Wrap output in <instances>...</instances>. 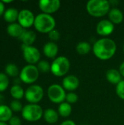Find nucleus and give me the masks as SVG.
Here are the masks:
<instances>
[{"instance_id":"58836bf2","label":"nucleus","mask_w":124,"mask_h":125,"mask_svg":"<svg viewBox=\"0 0 124 125\" xmlns=\"http://www.w3.org/2000/svg\"><path fill=\"white\" fill-rule=\"evenodd\" d=\"M0 125H9L7 122H0Z\"/></svg>"},{"instance_id":"423d86ee","label":"nucleus","mask_w":124,"mask_h":125,"mask_svg":"<svg viewBox=\"0 0 124 125\" xmlns=\"http://www.w3.org/2000/svg\"><path fill=\"white\" fill-rule=\"evenodd\" d=\"M39 75V71L36 65L27 64L22 68L20 72L19 78L21 82L26 84H33L37 81Z\"/></svg>"},{"instance_id":"9b49d317","label":"nucleus","mask_w":124,"mask_h":125,"mask_svg":"<svg viewBox=\"0 0 124 125\" xmlns=\"http://www.w3.org/2000/svg\"><path fill=\"white\" fill-rule=\"evenodd\" d=\"M38 4L42 13L51 15L58 10L61 1L59 0H40Z\"/></svg>"},{"instance_id":"412c9836","label":"nucleus","mask_w":124,"mask_h":125,"mask_svg":"<svg viewBox=\"0 0 124 125\" xmlns=\"http://www.w3.org/2000/svg\"><path fill=\"white\" fill-rule=\"evenodd\" d=\"M12 116V111L9 105L4 104L0 105V122L8 123Z\"/></svg>"},{"instance_id":"5701e85b","label":"nucleus","mask_w":124,"mask_h":125,"mask_svg":"<svg viewBox=\"0 0 124 125\" xmlns=\"http://www.w3.org/2000/svg\"><path fill=\"white\" fill-rule=\"evenodd\" d=\"M72 106L71 104L67 103V102H63L61 103L58 108V113L59 116H61L63 118H67L70 116L72 114Z\"/></svg>"},{"instance_id":"ea45409f","label":"nucleus","mask_w":124,"mask_h":125,"mask_svg":"<svg viewBox=\"0 0 124 125\" xmlns=\"http://www.w3.org/2000/svg\"><path fill=\"white\" fill-rule=\"evenodd\" d=\"M123 51H124V47H123Z\"/></svg>"},{"instance_id":"e433bc0d","label":"nucleus","mask_w":124,"mask_h":125,"mask_svg":"<svg viewBox=\"0 0 124 125\" xmlns=\"http://www.w3.org/2000/svg\"><path fill=\"white\" fill-rule=\"evenodd\" d=\"M4 101V97L1 93H0V105H3Z\"/></svg>"},{"instance_id":"39448f33","label":"nucleus","mask_w":124,"mask_h":125,"mask_svg":"<svg viewBox=\"0 0 124 125\" xmlns=\"http://www.w3.org/2000/svg\"><path fill=\"white\" fill-rule=\"evenodd\" d=\"M70 69L69 60L64 56L56 57L50 65V72L56 77L65 75Z\"/></svg>"},{"instance_id":"c756f323","label":"nucleus","mask_w":124,"mask_h":125,"mask_svg":"<svg viewBox=\"0 0 124 125\" xmlns=\"http://www.w3.org/2000/svg\"><path fill=\"white\" fill-rule=\"evenodd\" d=\"M66 102L69 104L75 103L78 100V96L75 92H69L66 95Z\"/></svg>"},{"instance_id":"1a4fd4ad","label":"nucleus","mask_w":124,"mask_h":125,"mask_svg":"<svg viewBox=\"0 0 124 125\" xmlns=\"http://www.w3.org/2000/svg\"><path fill=\"white\" fill-rule=\"evenodd\" d=\"M21 48L23 51V59L29 64L34 65L40 61V51L36 47L33 45L27 46L22 45Z\"/></svg>"},{"instance_id":"a211bd4d","label":"nucleus","mask_w":124,"mask_h":125,"mask_svg":"<svg viewBox=\"0 0 124 125\" xmlns=\"http://www.w3.org/2000/svg\"><path fill=\"white\" fill-rule=\"evenodd\" d=\"M109 20L113 24H120L124 21V14L122 11L116 7H113L110 9L109 13Z\"/></svg>"},{"instance_id":"2eb2a0df","label":"nucleus","mask_w":124,"mask_h":125,"mask_svg":"<svg viewBox=\"0 0 124 125\" xmlns=\"http://www.w3.org/2000/svg\"><path fill=\"white\" fill-rule=\"evenodd\" d=\"M42 51L46 57L55 59L58 52V47L56 42L50 41L44 45Z\"/></svg>"},{"instance_id":"f3484780","label":"nucleus","mask_w":124,"mask_h":125,"mask_svg":"<svg viewBox=\"0 0 124 125\" xmlns=\"http://www.w3.org/2000/svg\"><path fill=\"white\" fill-rule=\"evenodd\" d=\"M106 78L110 83L118 85L122 81V75H121L119 70L112 68L107 71Z\"/></svg>"},{"instance_id":"f8f14e48","label":"nucleus","mask_w":124,"mask_h":125,"mask_svg":"<svg viewBox=\"0 0 124 125\" xmlns=\"http://www.w3.org/2000/svg\"><path fill=\"white\" fill-rule=\"evenodd\" d=\"M115 29L114 24L110 20H102L96 25V32L98 34L106 37L111 34Z\"/></svg>"},{"instance_id":"7c9ffc66","label":"nucleus","mask_w":124,"mask_h":125,"mask_svg":"<svg viewBox=\"0 0 124 125\" xmlns=\"http://www.w3.org/2000/svg\"><path fill=\"white\" fill-rule=\"evenodd\" d=\"M60 37H61L60 32L56 29H53L48 33V37L51 40V42H55L58 41L60 39Z\"/></svg>"},{"instance_id":"c85d7f7f","label":"nucleus","mask_w":124,"mask_h":125,"mask_svg":"<svg viewBox=\"0 0 124 125\" xmlns=\"http://www.w3.org/2000/svg\"><path fill=\"white\" fill-rule=\"evenodd\" d=\"M115 92L119 98L124 100V80H122L118 85H116Z\"/></svg>"},{"instance_id":"a878e982","label":"nucleus","mask_w":124,"mask_h":125,"mask_svg":"<svg viewBox=\"0 0 124 125\" xmlns=\"http://www.w3.org/2000/svg\"><path fill=\"white\" fill-rule=\"evenodd\" d=\"M10 85L9 77L4 73H0V93L5 92Z\"/></svg>"},{"instance_id":"cd10ccee","label":"nucleus","mask_w":124,"mask_h":125,"mask_svg":"<svg viewBox=\"0 0 124 125\" xmlns=\"http://www.w3.org/2000/svg\"><path fill=\"white\" fill-rule=\"evenodd\" d=\"M10 108H11V110L12 111V112H21L23 106L22 105V103L20 100H13L10 102Z\"/></svg>"},{"instance_id":"bb28decb","label":"nucleus","mask_w":124,"mask_h":125,"mask_svg":"<svg viewBox=\"0 0 124 125\" xmlns=\"http://www.w3.org/2000/svg\"><path fill=\"white\" fill-rule=\"evenodd\" d=\"M50 64L45 60H41L37 63V68L39 71V73H46L50 71Z\"/></svg>"},{"instance_id":"4468645a","label":"nucleus","mask_w":124,"mask_h":125,"mask_svg":"<svg viewBox=\"0 0 124 125\" xmlns=\"http://www.w3.org/2000/svg\"><path fill=\"white\" fill-rule=\"evenodd\" d=\"M26 29L23 28L18 22L8 24L7 26V33L10 37L19 39Z\"/></svg>"},{"instance_id":"aec40b11","label":"nucleus","mask_w":124,"mask_h":125,"mask_svg":"<svg viewBox=\"0 0 124 125\" xmlns=\"http://www.w3.org/2000/svg\"><path fill=\"white\" fill-rule=\"evenodd\" d=\"M59 117V114L58 111H55L53 108H48L44 111L43 118L45 121L48 124H55L58 122Z\"/></svg>"},{"instance_id":"7ed1b4c3","label":"nucleus","mask_w":124,"mask_h":125,"mask_svg":"<svg viewBox=\"0 0 124 125\" xmlns=\"http://www.w3.org/2000/svg\"><path fill=\"white\" fill-rule=\"evenodd\" d=\"M56 20L51 15L45 13H39L35 16L34 26L35 29L40 33H49L55 29Z\"/></svg>"},{"instance_id":"dca6fc26","label":"nucleus","mask_w":124,"mask_h":125,"mask_svg":"<svg viewBox=\"0 0 124 125\" xmlns=\"http://www.w3.org/2000/svg\"><path fill=\"white\" fill-rule=\"evenodd\" d=\"M36 39H37V35L34 31L31 30L26 29L18 40H20L22 42V45L30 46L34 44Z\"/></svg>"},{"instance_id":"4be33fe9","label":"nucleus","mask_w":124,"mask_h":125,"mask_svg":"<svg viewBox=\"0 0 124 125\" xmlns=\"http://www.w3.org/2000/svg\"><path fill=\"white\" fill-rule=\"evenodd\" d=\"M10 93L14 100H20L25 96V91L20 85H13L10 89Z\"/></svg>"},{"instance_id":"6e6552de","label":"nucleus","mask_w":124,"mask_h":125,"mask_svg":"<svg viewBox=\"0 0 124 125\" xmlns=\"http://www.w3.org/2000/svg\"><path fill=\"white\" fill-rule=\"evenodd\" d=\"M48 97L49 100L57 104H61L66 100L67 93L62 86L59 84H52L48 89Z\"/></svg>"},{"instance_id":"f257e3e1","label":"nucleus","mask_w":124,"mask_h":125,"mask_svg":"<svg viewBox=\"0 0 124 125\" xmlns=\"http://www.w3.org/2000/svg\"><path fill=\"white\" fill-rule=\"evenodd\" d=\"M92 50L96 58L105 61L110 59L115 55L117 46L113 40L108 37H103L94 42Z\"/></svg>"},{"instance_id":"9d476101","label":"nucleus","mask_w":124,"mask_h":125,"mask_svg":"<svg viewBox=\"0 0 124 125\" xmlns=\"http://www.w3.org/2000/svg\"><path fill=\"white\" fill-rule=\"evenodd\" d=\"M35 16L34 13L28 9H23L19 11L18 23L25 29L34 26Z\"/></svg>"},{"instance_id":"2f4dec72","label":"nucleus","mask_w":124,"mask_h":125,"mask_svg":"<svg viewBox=\"0 0 124 125\" xmlns=\"http://www.w3.org/2000/svg\"><path fill=\"white\" fill-rule=\"evenodd\" d=\"M8 124L9 125H22V122L18 116H13L8 122Z\"/></svg>"},{"instance_id":"f03ea898","label":"nucleus","mask_w":124,"mask_h":125,"mask_svg":"<svg viewBox=\"0 0 124 125\" xmlns=\"http://www.w3.org/2000/svg\"><path fill=\"white\" fill-rule=\"evenodd\" d=\"M110 3L106 0H90L86 4V10L89 15L94 17H103L109 13Z\"/></svg>"},{"instance_id":"393cba45","label":"nucleus","mask_w":124,"mask_h":125,"mask_svg":"<svg viewBox=\"0 0 124 125\" xmlns=\"http://www.w3.org/2000/svg\"><path fill=\"white\" fill-rule=\"evenodd\" d=\"M91 50V45L86 41H82L77 43L76 45V51L80 55H86Z\"/></svg>"},{"instance_id":"72a5a7b5","label":"nucleus","mask_w":124,"mask_h":125,"mask_svg":"<svg viewBox=\"0 0 124 125\" xmlns=\"http://www.w3.org/2000/svg\"><path fill=\"white\" fill-rule=\"evenodd\" d=\"M60 125H76V124L72 120H65L63 122H61Z\"/></svg>"},{"instance_id":"6ab92c4d","label":"nucleus","mask_w":124,"mask_h":125,"mask_svg":"<svg viewBox=\"0 0 124 125\" xmlns=\"http://www.w3.org/2000/svg\"><path fill=\"white\" fill-rule=\"evenodd\" d=\"M18 15H19V11L17 9L10 7L5 10L3 15V18L7 23L10 24V23H16V21H18Z\"/></svg>"},{"instance_id":"4c0bfd02","label":"nucleus","mask_w":124,"mask_h":125,"mask_svg":"<svg viewBox=\"0 0 124 125\" xmlns=\"http://www.w3.org/2000/svg\"><path fill=\"white\" fill-rule=\"evenodd\" d=\"M3 1V3L5 4H10V3H12V2H13V1Z\"/></svg>"},{"instance_id":"f704fd0d","label":"nucleus","mask_w":124,"mask_h":125,"mask_svg":"<svg viewBox=\"0 0 124 125\" xmlns=\"http://www.w3.org/2000/svg\"><path fill=\"white\" fill-rule=\"evenodd\" d=\"M119 72H120V73H121V75L124 77V62H123L121 64V65H120V67H119Z\"/></svg>"},{"instance_id":"c9c22d12","label":"nucleus","mask_w":124,"mask_h":125,"mask_svg":"<svg viewBox=\"0 0 124 125\" xmlns=\"http://www.w3.org/2000/svg\"><path fill=\"white\" fill-rule=\"evenodd\" d=\"M13 81H14V85H20V83L21 82L20 79V78H15V79H14Z\"/></svg>"},{"instance_id":"20e7f679","label":"nucleus","mask_w":124,"mask_h":125,"mask_svg":"<svg viewBox=\"0 0 124 125\" xmlns=\"http://www.w3.org/2000/svg\"><path fill=\"white\" fill-rule=\"evenodd\" d=\"M44 111L38 104L29 103L23 106L21 111V116L27 122H37L43 117Z\"/></svg>"},{"instance_id":"0eeeda50","label":"nucleus","mask_w":124,"mask_h":125,"mask_svg":"<svg viewBox=\"0 0 124 125\" xmlns=\"http://www.w3.org/2000/svg\"><path fill=\"white\" fill-rule=\"evenodd\" d=\"M44 97L42 87L37 84H32L25 91V99L31 104H37Z\"/></svg>"},{"instance_id":"b1692460","label":"nucleus","mask_w":124,"mask_h":125,"mask_svg":"<svg viewBox=\"0 0 124 125\" xmlns=\"http://www.w3.org/2000/svg\"><path fill=\"white\" fill-rule=\"evenodd\" d=\"M20 70L18 67L14 63H8L5 66V74L8 77L11 78H17L18 75H20Z\"/></svg>"},{"instance_id":"473e14b6","label":"nucleus","mask_w":124,"mask_h":125,"mask_svg":"<svg viewBox=\"0 0 124 125\" xmlns=\"http://www.w3.org/2000/svg\"><path fill=\"white\" fill-rule=\"evenodd\" d=\"M5 4L3 3L2 1H0V17L3 16L4 12H5Z\"/></svg>"},{"instance_id":"ddd939ff","label":"nucleus","mask_w":124,"mask_h":125,"mask_svg":"<svg viewBox=\"0 0 124 125\" xmlns=\"http://www.w3.org/2000/svg\"><path fill=\"white\" fill-rule=\"evenodd\" d=\"M80 85L78 78L74 75H69L64 78L62 81V86L65 90L72 92L76 90Z\"/></svg>"}]
</instances>
